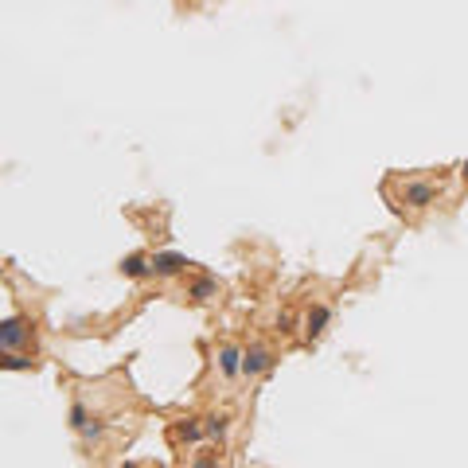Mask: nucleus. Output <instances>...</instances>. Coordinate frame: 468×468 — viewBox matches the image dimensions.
<instances>
[{
  "label": "nucleus",
  "mask_w": 468,
  "mask_h": 468,
  "mask_svg": "<svg viewBox=\"0 0 468 468\" xmlns=\"http://www.w3.org/2000/svg\"><path fill=\"white\" fill-rule=\"evenodd\" d=\"M24 339H31V332H28V324H24L20 316H12V320L0 324V348H4V351H16Z\"/></svg>",
  "instance_id": "nucleus-1"
},
{
  "label": "nucleus",
  "mask_w": 468,
  "mask_h": 468,
  "mask_svg": "<svg viewBox=\"0 0 468 468\" xmlns=\"http://www.w3.org/2000/svg\"><path fill=\"white\" fill-rule=\"evenodd\" d=\"M433 200H437V184H429V179H414V184H406V203H410V207H429Z\"/></svg>",
  "instance_id": "nucleus-2"
},
{
  "label": "nucleus",
  "mask_w": 468,
  "mask_h": 468,
  "mask_svg": "<svg viewBox=\"0 0 468 468\" xmlns=\"http://www.w3.org/2000/svg\"><path fill=\"white\" fill-rule=\"evenodd\" d=\"M273 367V355H269L266 348H250L246 355H242V375H261V371Z\"/></svg>",
  "instance_id": "nucleus-3"
},
{
  "label": "nucleus",
  "mask_w": 468,
  "mask_h": 468,
  "mask_svg": "<svg viewBox=\"0 0 468 468\" xmlns=\"http://www.w3.org/2000/svg\"><path fill=\"white\" fill-rule=\"evenodd\" d=\"M184 266H191V261L179 258V254H156L152 258V269H156L160 277H176V273H184Z\"/></svg>",
  "instance_id": "nucleus-4"
},
{
  "label": "nucleus",
  "mask_w": 468,
  "mask_h": 468,
  "mask_svg": "<svg viewBox=\"0 0 468 468\" xmlns=\"http://www.w3.org/2000/svg\"><path fill=\"white\" fill-rule=\"evenodd\" d=\"M219 367L227 379H234V375H242V351L239 348H223L219 351Z\"/></svg>",
  "instance_id": "nucleus-5"
},
{
  "label": "nucleus",
  "mask_w": 468,
  "mask_h": 468,
  "mask_svg": "<svg viewBox=\"0 0 468 468\" xmlns=\"http://www.w3.org/2000/svg\"><path fill=\"white\" fill-rule=\"evenodd\" d=\"M328 320H332V312L324 309V305H316V309L309 312V320H305V332H309V339H316L320 332L328 328Z\"/></svg>",
  "instance_id": "nucleus-6"
},
{
  "label": "nucleus",
  "mask_w": 468,
  "mask_h": 468,
  "mask_svg": "<svg viewBox=\"0 0 468 468\" xmlns=\"http://www.w3.org/2000/svg\"><path fill=\"white\" fill-rule=\"evenodd\" d=\"M121 269H125V273H129V277H149V273H156V269H152V261H145L140 258V254H133V258H125L121 261Z\"/></svg>",
  "instance_id": "nucleus-7"
},
{
  "label": "nucleus",
  "mask_w": 468,
  "mask_h": 468,
  "mask_svg": "<svg viewBox=\"0 0 468 468\" xmlns=\"http://www.w3.org/2000/svg\"><path fill=\"white\" fill-rule=\"evenodd\" d=\"M215 289H219V285H215L211 277H203V281L191 285V297H195V300H211V297H215Z\"/></svg>",
  "instance_id": "nucleus-8"
},
{
  "label": "nucleus",
  "mask_w": 468,
  "mask_h": 468,
  "mask_svg": "<svg viewBox=\"0 0 468 468\" xmlns=\"http://www.w3.org/2000/svg\"><path fill=\"white\" fill-rule=\"evenodd\" d=\"M4 371H31V359H24V355H16V351H4Z\"/></svg>",
  "instance_id": "nucleus-9"
},
{
  "label": "nucleus",
  "mask_w": 468,
  "mask_h": 468,
  "mask_svg": "<svg viewBox=\"0 0 468 468\" xmlns=\"http://www.w3.org/2000/svg\"><path fill=\"white\" fill-rule=\"evenodd\" d=\"M203 433H207V429H200L195 421H184V426L176 429V437H179V441H200Z\"/></svg>",
  "instance_id": "nucleus-10"
},
{
  "label": "nucleus",
  "mask_w": 468,
  "mask_h": 468,
  "mask_svg": "<svg viewBox=\"0 0 468 468\" xmlns=\"http://www.w3.org/2000/svg\"><path fill=\"white\" fill-rule=\"evenodd\" d=\"M70 426H74V429H86L90 426V414H86V406H82V402H74V406H70Z\"/></svg>",
  "instance_id": "nucleus-11"
},
{
  "label": "nucleus",
  "mask_w": 468,
  "mask_h": 468,
  "mask_svg": "<svg viewBox=\"0 0 468 468\" xmlns=\"http://www.w3.org/2000/svg\"><path fill=\"white\" fill-rule=\"evenodd\" d=\"M223 429H227V418H211V421H207V433H211V437H223Z\"/></svg>",
  "instance_id": "nucleus-12"
},
{
  "label": "nucleus",
  "mask_w": 468,
  "mask_h": 468,
  "mask_svg": "<svg viewBox=\"0 0 468 468\" xmlns=\"http://www.w3.org/2000/svg\"><path fill=\"white\" fill-rule=\"evenodd\" d=\"M460 176H465V179H468V160H465V172H460Z\"/></svg>",
  "instance_id": "nucleus-13"
}]
</instances>
